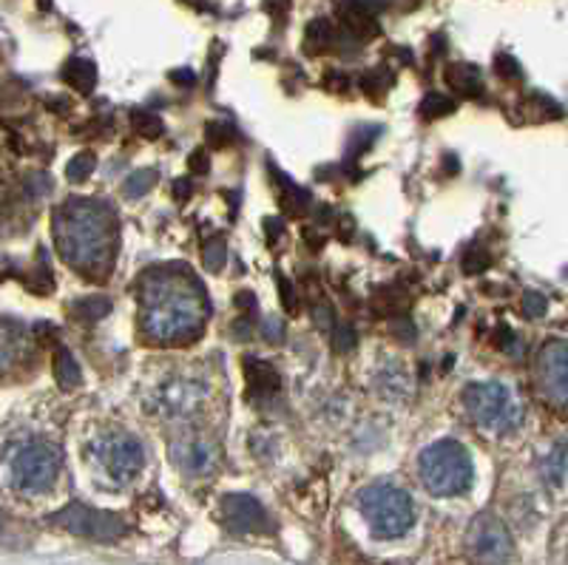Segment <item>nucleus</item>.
Returning <instances> with one entry per match:
<instances>
[{"mask_svg":"<svg viewBox=\"0 0 568 565\" xmlns=\"http://www.w3.org/2000/svg\"><path fill=\"white\" fill-rule=\"evenodd\" d=\"M407 304H409V299L395 287H384L373 296V307L378 310L382 315H389V319L398 313H404V310H407Z\"/></svg>","mask_w":568,"mask_h":565,"instance_id":"22","label":"nucleus"},{"mask_svg":"<svg viewBox=\"0 0 568 565\" xmlns=\"http://www.w3.org/2000/svg\"><path fill=\"white\" fill-rule=\"evenodd\" d=\"M389 327H393V335L398 341H407V344H413V341H415L413 322H407L404 315H400V319H393V324H389Z\"/></svg>","mask_w":568,"mask_h":565,"instance_id":"37","label":"nucleus"},{"mask_svg":"<svg viewBox=\"0 0 568 565\" xmlns=\"http://www.w3.org/2000/svg\"><path fill=\"white\" fill-rule=\"evenodd\" d=\"M495 74L500 80H506V83H511V80H520V63H517L511 54H497L495 58Z\"/></svg>","mask_w":568,"mask_h":565,"instance_id":"33","label":"nucleus"},{"mask_svg":"<svg viewBox=\"0 0 568 565\" xmlns=\"http://www.w3.org/2000/svg\"><path fill=\"white\" fill-rule=\"evenodd\" d=\"M546 299H542V293H535V290H526L524 293V313L529 315V319H540V315H546Z\"/></svg>","mask_w":568,"mask_h":565,"instance_id":"35","label":"nucleus"},{"mask_svg":"<svg viewBox=\"0 0 568 565\" xmlns=\"http://www.w3.org/2000/svg\"><path fill=\"white\" fill-rule=\"evenodd\" d=\"M91 457H94L100 470H103L111 481L120 483V486L134 481L142 472V466H145L142 446L136 444L134 437L125 435V432H105L103 437H98V441L91 444Z\"/></svg>","mask_w":568,"mask_h":565,"instance_id":"8","label":"nucleus"},{"mask_svg":"<svg viewBox=\"0 0 568 565\" xmlns=\"http://www.w3.org/2000/svg\"><path fill=\"white\" fill-rule=\"evenodd\" d=\"M205 395L207 392L200 381L174 375V379L162 381V384L151 392V398L145 401V410L156 417H165V421H182V417H191L202 410Z\"/></svg>","mask_w":568,"mask_h":565,"instance_id":"9","label":"nucleus"},{"mask_svg":"<svg viewBox=\"0 0 568 565\" xmlns=\"http://www.w3.org/2000/svg\"><path fill=\"white\" fill-rule=\"evenodd\" d=\"M267 171H271L273 185L278 188V205H282V211L287 213V216H304V213L311 211V193L302 191L298 185H293L276 165H271V162H267Z\"/></svg>","mask_w":568,"mask_h":565,"instance_id":"15","label":"nucleus"},{"mask_svg":"<svg viewBox=\"0 0 568 565\" xmlns=\"http://www.w3.org/2000/svg\"><path fill=\"white\" fill-rule=\"evenodd\" d=\"M169 455L176 470H180L182 475H191V477L211 475V472H216V466H220L222 461L220 450L200 435L176 437L174 444H171Z\"/></svg>","mask_w":568,"mask_h":565,"instance_id":"12","label":"nucleus"},{"mask_svg":"<svg viewBox=\"0 0 568 565\" xmlns=\"http://www.w3.org/2000/svg\"><path fill=\"white\" fill-rule=\"evenodd\" d=\"M466 554L475 565H509L515 554V539L497 514H478L466 528Z\"/></svg>","mask_w":568,"mask_h":565,"instance_id":"7","label":"nucleus"},{"mask_svg":"<svg viewBox=\"0 0 568 565\" xmlns=\"http://www.w3.org/2000/svg\"><path fill=\"white\" fill-rule=\"evenodd\" d=\"M74 315H78L80 322H100L105 313L111 310V299L109 296H89L74 302Z\"/></svg>","mask_w":568,"mask_h":565,"instance_id":"23","label":"nucleus"},{"mask_svg":"<svg viewBox=\"0 0 568 565\" xmlns=\"http://www.w3.org/2000/svg\"><path fill=\"white\" fill-rule=\"evenodd\" d=\"M242 366H245V379H247V395H251V401H265L271 398V395H276L278 390H282V379H278L276 366H271L267 361L256 359V355H247L245 361H242Z\"/></svg>","mask_w":568,"mask_h":565,"instance_id":"14","label":"nucleus"},{"mask_svg":"<svg viewBox=\"0 0 568 565\" xmlns=\"http://www.w3.org/2000/svg\"><path fill=\"white\" fill-rule=\"evenodd\" d=\"M222 521L233 534H258L271 528L265 506L253 495H227L222 501Z\"/></svg>","mask_w":568,"mask_h":565,"instance_id":"13","label":"nucleus"},{"mask_svg":"<svg viewBox=\"0 0 568 565\" xmlns=\"http://www.w3.org/2000/svg\"><path fill=\"white\" fill-rule=\"evenodd\" d=\"M358 508H362L369 532L382 539L404 537L415 523L413 497L393 483H375V486L364 488L358 497Z\"/></svg>","mask_w":568,"mask_h":565,"instance_id":"5","label":"nucleus"},{"mask_svg":"<svg viewBox=\"0 0 568 565\" xmlns=\"http://www.w3.org/2000/svg\"><path fill=\"white\" fill-rule=\"evenodd\" d=\"M353 231H355V222H353V216H342V219H338V225H336V233H338V239H344V242H347V239L353 236Z\"/></svg>","mask_w":568,"mask_h":565,"instance_id":"42","label":"nucleus"},{"mask_svg":"<svg viewBox=\"0 0 568 565\" xmlns=\"http://www.w3.org/2000/svg\"><path fill=\"white\" fill-rule=\"evenodd\" d=\"M63 80L80 94H91L98 85V65L89 58H69L63 65Z\"/></svg>","mask_w":568,"mask_h":565,"instance_id":"18","label":"nucleus"},{"mask_svg":"<svg viewBox=\"0 0 568 565\" xmlns=\"http://www.w3.org/2000/svg\"><path fill=\"white\" fill-rule=\"evenodd\" d=\"M142 330L154 344H191L202 333L207 302L185 268H160L140 282Z\"/></svg>","mask_w":568,"mask_h":565,"instance_id":"1","label":"nucleus"},{"mask_svg":"<svg viewBox=\"0 0 568 565\" xmlns=\"http://www.w3.org/2000/svg\"><path fill=\"white\" fill-rule=\"evenodd\" d=\"M358 85H362L364 94L373 97V100H378V97H382L384 91L393 85V74H389L387 69H369V71H364L362 80H358Z\"/></svg>","mask_w":568,"mask_h":565,"instance_id":"27","label":"nucleus"},{"mask_svg":"<svg viewBox=\"0 0 568 565\" xmlns=\"http://www.w3.org/2000/svg\"><path fill=\"white\" fill-rule=\"evenodd\" d=\"M418 472L424 486L435 497L464 495L475 481L469 452L458 441H438V444L426 446L418 457Z\"/></svg>","mask_w":568,"mask_h":565,"instance_id":"3","label":"nucleus"},{"mask_svg":"<svg viewBox=\"0 0 568 565\" xmlns=\"http://www.w3.org/2000/svg\"><path fill=\"white\" fill-rule=\"evenodd\" d=\"M63 466V452L49 441H29L18 450L12 461V481L23 492H45L52 488Z\"/></svg>","mask_w":568,"mask_h":565,"instance_id":"6","label":"nucleus"},{"mask_svg":"<svg viewBox=\"0 0 568 565\" xmlns=\"http://www.w3.org/2000/svg\"><path fill=\"white\" fill-rule=\"evenodd\" d=\"M455 103L446 94H426L420 100V117L424 120H440V117L453 114Z\"/></svg>","mask_w":568,"mask_h":565,"instance_id":"28","label":"nucleus"},{"mask_svg":"<svg viewBox=\"0 0 568 565\" xmlns=\"http://www.w3.org/2000/svg\"><path fill=\"white\" fill-rule=\"evenodd\" d=\"M182 3H187L191 9H200V12H207V9H211V3H207V0H182Z\"/></svg>","mask_w":568,"mask_h":565,"instance_id":"47","label":"nucleus"},{"mask_svg":"<svg viewBox=\"0 0 568 565\" xmlns=\"http://www.w3.org/2000/svg\"><path fill=\"white\" fill-rule=\"evenodd\" d=\"M265 231H267V236H271V242H276V239L282 236V231H284L282 219H267Z\"/></svg>","mask_w":568,"mask_h":565,"instance_id":"45","label":"nucleus"},{"mask_svg":"<svg viewBox=\"0 0 568 565\" xmlns=\"http://www.w3.org/2000/svg\"><path fill=\"white\" fill-rule=\"evenodd\" d=\"M520 111H524V114H526V120H535V122L557 120V117L562 114L560 105H557L555 100H551V97L537 94V91H535V94L524 97V103H520Z\"/></svg>","mask_w":568,"mask_h":565,"instance_id":"21","label":"nucleus"},{"mask_svg":"<svg viewBox=\"0 0 568 565\" xmlns=\"http://www.w3.org/2000/svg\"><path fill=\"white\" fill-rule=\"evenodd\" d=\"M287 3H291V0H265L267 12H271L273 18H284V12H287Z\"/></svg>","mask_w":568,"mask_h":565,"instance_id":"44","label":"nucleus"},{"mask_svg":"<svg viewBox=\"0 0 568 565\" xmlns=\"http://www.w3.org/2000/svg\"><path fill=\"white\" fill-rule=\"evenodd\" d=\"M375 386L382 392V398H387L389 404H400L413 395V375L404 370L400 364H387L375 379Z\"/></svg>","mask_w":568,"mask_h":565,"instance_id":"16","label":"nucleus"},{"mask_svg":"<svg viewBox=\"0 0 568 565\" xmlns=\"http://www.w3.org/2000/svg\"><path fill=\"white\" fill-rule=\"evenodd\" d=\"M174 193H176V200L180 202H185V200H191V193H194V182L187 180H176L174 182Z\"/></svg>","mask_w":568,"mask_h":565,"instance_id":"41","label":"nucleus"},{"mask_svg":"<svg viewBox=\"0 0 568 565\" xmlns=\"http://www.w3.org/2000/svg\"><path fill=\"white\" fill-rule=\"evenodd\" d=\"M154 185H156V171H136V174H131L129 180H125L123 196H129V200H140V196H145Z\"/></svg>","mask_w":568,"mask_h":565,"instance_id":"29","label":"nucleus"},{"mask_svg":"<svg viewBox=\"0 0 568 565\" xmlns=\"http://www.w3.org/2000/svg\"><path fill=\"white\" fill-rule=\"evenodd\" d=\"M278 279V296H282V304L287 313H296L298 310V299H296V290H293V284L287 282L284 276H276Z\"/></svg>","mask_w":568,"mask_h":565,"instance_id":"36","label":"nucleus"},{"mask_svg":"<svg viewBox=\"0 0 568 565\" xmlns=\"http://www.w3.org/2000/svg\"><path fill=\"white\" fill-rule=\"evenodd\" d=\"M336 29L329 23L327 18L313 20L307 32H304V52L307 54H327L333 46H336Z\"/></svg>","mask_w":568,"mask_h":565,"instance_id":"19","label":"nucleus"},{"mask_svg":"<svg viewBox=\"0 0 568 565\" xmlns=\"http://www.w3.org/2000/svg\"><path fill=\"white\" fill-rule=\"evenodd\" d=\"M304 239H307V244H311L313 251H318V248H322V242H324V239L318 236V233H313V231H304Z\"/></svg>","mask_w":568,"mask_h":565,"instance_id":"46","label":"nucleus"},{"mask_svg":"<svg viewBox=\"0 0 568 565\" xmlns=\"http://www.w3.org/2000/svg\"><path fill=\"white\" fill-rule=\"evenodd\" d=\"M225 259H227L225 239H211V242L202 248V262H205V268L211 270V273H220L222 264H225Z\"/></svg>","mask_w":568,"mask_h":565,"instance_id":"30","label":"nucleus"},{"mask_svg":"<svg viewBox=\"0 0 568 565\" xmlns=\"http://www.w3.org/2000/svg\"><path fill=\"white\" fill-rule=\"evenodd\" d=\"M240 140V131L233 129L231 122H220V120H211L205 125V142L207 149H225L231 142Z\"/></svg>","mask_w":568,"mask_h":565,"instance_id":"24","label":"nucleus"},{"mask_svg":"<svg viewBox=\"0 0 568 565\" xmlns=\"http://www.w3.org/2000/svg\"><path fill=\"white\" fill-rule=\"evenodd\" d=\"M58 253L80 273L105 264L114 244V211L100 200H69L54 213Z\"/></svg>","mask_w":568,"mask_h":565,"instance_id":"2","label":"nucleus"},{"mask_svg":"<svg viewBox=\"0 0 568 565\" xmlns=\"http://www.w3.org/2000/svg\"><path fill=\"white\" fill-rule=\"evenodd\" d=\"M54 188L52 176L43 174V171H34V174H29L27 180H23V193H27L29 200H40V196H49Z\"/></svg>","mask_w":568,"mask_h":565,"instance_id":"31","label":"nucleus"},{"mask_svg":"<svg viewBox=\"0 0 568 565\" xmlns=\"http://www.w3.org/2000/svg\"><path fill=\"white\" fill-rule=\"evenodd\" d=\"M446 85L455 91L458 97H480L484 94V78H480V69L471 63H449L444 71Z\"/></svg>","mask_w":568,"mask_h":565,"instance_id":"17","label":"nucleus"},{"mask_svg":"<svg viewBox=\"0 0 568 565\" xmlns=\"http://www.w3.org/2000/svg\"><path fill=\"white\" fill-rule=\"evenodd\" d=\"M489 264H491V256L484 251V248H469L464 256V273H469V276L471 273H484Z\"/></svg>","mask_w":568,"mask_h":565,"instance_id":"34","label":"nucleus"},{"mask_svg":"<svg viewBox=\"0 0 568 565\" xmlns=\"http://www.w3.org/2000/svg\"><path fill=\"white\" fill-rule=\"evenodd\" d=\"M495 341H497V347L506 350L509 355H515L517 350H524V344H517L515 333H511V330H506V327H500V333H497Z\"/></svg>","mask_w":568,"mask_h":565,"instance_id":"38","label":"nucleus"},{"mask_svg":"<svg viewBox=\"0 0 568 565\" xmlns=\"http://www.w3.org/2000/svg\"><path fill=\"white\" fill-rule=\"evenodd\" d=\"M171 80H176V85H194L196 83V74L191 69H180V71H171Z\"/></svg>","mask_w":568,"mask_h":565,"instance_id":"43","label":"nucleus"},{"mask_svg":"<svg viewBox=\"0 0 568 565\" xmlns=\"http://www.w3.org/2000/svg\"><path fill=\"white\" fill-rule=\"evenodd\" d=\"M265 339L271 341V344H282L284 341V327L278 319H267L265 322Z\"/></svg>","mask_w":568,"mask_h":565,"instance_id":"40","label":"nucleus"},{"mask_svg":"<svg viewBox=\"0 0 568 565\" xmlns=\"http://www.w3.org/2000/svg\"><path fill=\"white\" fill-rule=\"evenodd\" d=\"M540 390L549 404L568 406V341H549L537 361Z\"/></svg>","mask_w":568,"mask_h":565,"instance_id":"11","label":"nucleus"},{"mask_svg":"<svg viewBox=\"0 0 568 565\" xmlns=\"http://www.w3.org/2000/svg\"><path fill=\"white\" fill-rule=\"evenodd\" d=\"M94 168H98V157L91 154V151H80V154L71 157L69 165H65V176H69L74 185H80V182H85L94 174Z\"/></svg>","mask_w":568,"mask_h":565,"instance_id":"25","label":"nucleus"},{"mask_svg":"<svg viewBox=\"0 0 568 565\" xmlns=\"http://www.w3.org/2000/svg\"><path fill=\"white\" fill-rule=\"evenodd\" d=\"M60 528L78 534V537L94 539V543H111L125 534V521L114 512H100V508L83 506V503H69L52 517Z\"/></svg>","mask_w":568,"mask_h":565,"instance_id":"10","label":"nucleus"},{"mask_svg":"<svg viewBox=\"0 0 568 565\" xmlns=\"http://www.w3.org/2000/svg\"><path fill=\"white\" fill-rule=\"evenodd\" d=\"M187 168H191V174H207V168H211V162H207L205 151L196 149L194 154L187 157Z\"/></svg>","mask_w":568,"mask_h":565,"instance_id":"39","label":"nucleus"},{"mask_svg":"<svg viewBox=\"0 0 568 565\" xmlns=\"http://www.w3.org/2000/svg\"><path fill=\"white\" fill-rule=\"evenodd\" d=\"M54 379H58V384L63 386V390H78V386L83 384V373H80L78 361H74V355L63 347L54 355Z\"/></svg>","mask_w":568,"mask_h":565,"instance_id":"20","label":"nucleus"},{"mask_svg":"<svg viewBox=\"0 0 568 565\" xmlns=\"http://www.w3.org/2000/svg\"><path fill=\"white\" fill-rule=\"evenodd\" d=\"M464 404L478 430L489 432V435H509L524 421V404L500 381L469 384L464 390Z\"/></svg>","mask_w":568,"mask_h":565,"instance_id":"4","label":"nucleus"},{"mask_svg":"<svg viewBox=\"0 0 568 565\" xmlns=\"http://www.w3.org/2000/svg\"><path fill=\"white\" fill-rule=\"evenodd\" d=\"M131 125H134L136 134L145 137V140H156V137L162 134V120L149 109L131 111Z\"/></svg>","mask_w":568,"mask_h":565,"instance_id":"26","label":"nucleus"},{"mask_svg":"<svg viewBox=\"0 0 568 565\" xmlns=\"http://www.w3.org/2000/svg\"><path fill=\"white\" fill-rule=\"evenodd\" d=\"M355 344H358V333H355L353 324H336L333 327V347H336V353H353Z\"/></svg>","mask_w":568,"mask_h":565,"instance_id":"32","label":"nucleus"}]
</instances>
